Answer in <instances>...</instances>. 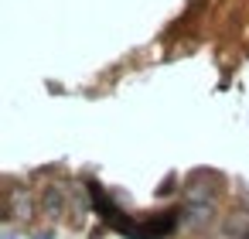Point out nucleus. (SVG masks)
Masks as SVG:
<instances>
[{
    "mask_svg": "<svg viewBox=\"0 0 249 239\" xmlns=\"http://www.w3.org/2000/svg\"><path fill=\"white\" fill-rule=\"evenodd\" d=\"M7 212H11V219H18V222L35 219V202H31V195H28L24 188H14V191H11V202H7Z\"/></svg>",
    "mask_w": 249,
    "mask_h": 239,
    "instance_id": "nucleus-1",
    "label": "nucleus"
},
{
    "mask_svg": "<svg viewBox=\"0 0 249 239\" xmlns=\"http://www.w3.org/2000/svg\"><path fill=\"white\" fill-rule=\"evenodd\" d=\"M246 239H249V236H246Z\"/></svg>",
    "mask_w": 249,
    "mask_h": 239,
    "instance_id": "nucleus-6",
    "label": "nucleus"
},
{
    "mask_svg": "<svg viewBox=\"0 0 249 239\" xmlns=\"http://www.w3.org/2000/svg\"><path fill=\"white\" fill-rule=\"evenodd\" d=\"M41 212H45L48 219H58V215L65 212V191H62L58 184H48V188H45V195H41Z\"/></svg>",
    "mask_w": 249,
    "mask_h": 239,
    "instance_id": "nucleus-3",
    "label": "nucleus"
},
{
    "mask_svg": "<svg viewBox=\"0 0 249 239\" xmlns=\"http://www.w3.org/2000/svg\"><path fill=\"white\" fill-rule=\"evenodd\" d=\"M212 215H215V205L212 202H188V208H184V222L191 229H205L212 222Z\"/></svg>",
    "mask_w": 249,
    "mask_h": 239,
    "instance_id": "nucleus-2",
    "label": "nucleus"
},
{
    "mask_svg": "<svg viewBox=\"0 0 249 239\" xmlns=\"http://www.w3.org/2000/svg\"><path fill=\"white\" fill-rule=\"evenodd\" d=\"M4 239H14V232H4Z\"/></svg>",
    "mask_w": 249,
    "mask_h": 239,
    "instance_id": "nucleus-5",
    "label": "nucleus"
},
{
    "mask_svg": "<svg viewBox=\"0 0 249 239\" xmlns=\"http://www.w3.org/2000/svg\"><path fill=\"white\" fill-rule=\"evenodd\" d=\"M246 232H249V212H232V215L225 219V236L246 239Z\"/></svg>",
    "mask_w": 249,
    "mask_h": 239,
    "instance_id": "nucleus-4",
    "label": "nucleus"
}]
</instances>
